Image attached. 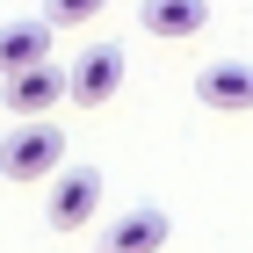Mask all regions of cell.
Instances as JSON below:
<instances>
[{
  "instance_id": "cell-1",
  "label": "cell",
  "mask_w": 253,
  "mask_h": 253,
  "mask_svg": "<svg viewBox=\"0 0 253 253\" xmlns=\"http://www.w3.org/2000/svg\"><path fill=\"white\" fill-rule=\"evenodd\" d=\"M65 167V130L51 116H15V130L0 137V181H51Z\"/></svg>"
},
{
  "instance_id": "cell-2",
  "label": "cell",
  "mask_w": 253,
  "mask_h": 253,
  "mask_svg": "<svg viewBox=\"0 0 253 253\" xmlns=\"http://www.w3.org/2000/svg\"><path fill=\"white\" fill-rule=\"evenodd\" d=\"M116 87H123V43H87L65 73V101H80V109H101Z\"/></svg>"
},
{
  "instance_id": "cell-3",
  "label": "cell",
  "mask_w": 253,
  "mask_h": 253,
  "mask_svg": "<svg viewBox=\"0 0 253 253\" xmlns=\"http://www.w3.org/2000/svg\"><path fill=\"white\" fill-rule=\"evenodd\" d=\"M174 239V217L159 210V203H130L123 217L101 224V253H159Z\"/></svg>"
},
{
  "instance_id": "cell-4",
  "label": "cell",
  "mask_w": 253,
  "mask_h": 253,
  "mask_svg": "<svg viewBox=\"0 0 253 253\" xmlns=\"http://www.w3.org/2000/svg\"><path fill=\"white\" fill-rule=\"evenodd\" d=\"M94 203H101V167H65L43 217H51V232H80V224H94Z\"/></svg>"
},
{
  "instance_id": "cell-5",
  "label": "cell",
  "mask_w": 253,
  "mask_h": 253,
  "mask_svg": "<svg viewBox=\"0 0 253 253\" xmlns=\"http://www.w3.org/2000/svg\"><path fill=\"white\" fill-rule=\"evenodd\" d=\"M0 101H7V116H51V109L65 101V73L51 58H43V65H22V73L0 80Z\"/></svg>"
},
{
  "instance_id": "cell-6",
  "label": "cell",
  "mask_w": 253,
  "mask_h": 253,
  "mask_svg": "<svg viewBox=\"0 0 253 253\" xmlns=\"http://www.w3.org/2000/svg\"><path fill=\"white\" fill-rule=\"evenodd\" d=\"M195 101L217 109V116H246V109H253V65H246V58L203 65V73H195Z\"/></svg>"
},
{
  "instance_id": "cell-7",
  "label": "cell",
  "mask_w": 253,
  "mask_h": 253,
  "mask_svg": "<svg viewBox=\"0 0 253 253\" xmlns=\"http://www.w3.org/2000/svg\"><path fill=\"white\" fill-rule=\"evenodd\" d=\"M137 22H145L152 37L181 43V37H203V29H210V0H137Z\"/></svg>"
},
{
  "instance_id": "cell-8",
  "label": "cell",
  "mask_w": 253,
  "mask_h": 253,
  "mask_svg": "<svg viewBox=\"0 0 253 253\" xmlns=\"http://www.w3.org/2000/svg\"><path fill=\"white\" fill-rule=\"evenodd\" d=\"M51 58V22H7L0 29V80L22 73V65H43Z\"/></svg>"
},
{
  "instance_id": "cell-9",
  "label": "cell",
  "mask_w": 253,
  "mask_h": 253,
  "mask_svg": "<svg viewBox=\"0 0 253 253\" xmlns=\"http://www.w3.org/2000/svg\"><path fill=\"white\" fill-rule=\"evenodd\" d=\"M109 0H43V22L51 29H80V22H94Z\"/></svg>"
}]
</instances>
